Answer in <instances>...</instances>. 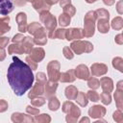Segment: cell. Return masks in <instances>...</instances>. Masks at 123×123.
I'll return each instance as SVG.
<instances>
[{
	"label": "cell",
	"mask_w": 123,
	"mask_h": 123,
	"mask_svg": "<svg viewBox=\"0 0 123 123\" xmlns=\"http://www.w3.org/2000/svg\"><path fill=\"white\" fill-rule=\"evenodd\" d=\"M12 61L7 72L8 82L15 95L21 96L32 87L34 75L32 68L27 63L16 57H13Z\"/></svg>",
	"instance_id": "6da1fadb"
},
{
	"label": "cell",
	"mask_w": 123,
	"mask_h": 123,
	"mask_svg": "<svg viewBox=\"0 0 123 123\" xmlns=\"http://www.w3.org/2000/svg\"><path fill=\"white\" fill-rule=\"evenodd\" d=\"M97 14L96 12H89L85 17V31L84 34L86 37H91L94 33V20Z\"/></svg>",
	"instance_id": "7a4b0ae2"
},
{
	"label": "cell",
	"mask_w": 123,
	"mask_h": 123,
	"mask_svg": "<svg viewBox=\"0 0 123 123\" xmlns=\"http://www.w3.org/2000/svg\"><path fill=\"white\" fill-rule=\"evenodd\" d=\"M71 48L77 53V54H81L83 52H90L93 47L90 43L87 44V41L82 42V41H75L71 44Z\"/></svg>",
	"instance_id": "3957f363"
},
{
	"label": "cell",
	"mask_w": 123,
	"mask_h": 123,
	"mask_svg": "<svg viewBox=\"0 0 123 123\" xmlns=\"http://www.w3.org/2000/svg\"><path fill=\"white\" fill-rule=\"evenodd\" d=\"M59 68H60V64L56 62V61H53L51 62L49 64H48V73L49 74V77H50V80L53 82V81H57L60 79V73H59Z\"/></svg>",
	"instance_id": "277c9868"
},
{
	"label": "cell",
	"mask_w": 123,
	"mask_h": 123,
	"mask_svg": "<svg viewBox=\"0 0 123 123\" xmlns=\"http://www.w3.org/2000/svg\"><path fill=\"white\" fill-rule=\"evenodd\" d=\"M40 20L42 22H44L45 26L47 28H49V29H53L56 26V19H55V17L52 16L50 13H48L46 12L40 15Z\"/></svg>",
	"instance_id": "5b68a950"
},
{
	"label": "cell",
	"mask_w": 123,
	"mask_h": 123,
	"mask_svg": "<svg viewBox=\"0 0 123 123\" xmlns=\"http://www.w3.org/2000/svg\"><path fill=\"white\" fill-rule=\"evenodd\" d=\"M65 36L68 40H71L74 38H82L85 36V34L81 29H70V30H66Z\"/></svg>",
	"instance_id": "8992f818"
},
{
	"label": "cell",
	"mask_w": 123,
	"mask_h": 123,
	"mask_svg": "<svg viewBox=\"0 0 123 123\" xmlns=\"http://www.w3.org/2000/svg\"><path fill=\"white\" fill-rule=\"evenodd\" d=\"M13 9L12 3L11 0H1V14L6 15L10 13Z\"/></svg>",
	"instance_id": "52a82bcc"
},
{
	"label": "cell",
	"mask_w": 123,
	"mask_h": 123,
	"mask_svg": "<svg viewBox=\"0 0 123 123\" xmlns=\"http://www.w3.org/2000/svg\"><path fill=\"white\" fill-rule=\"evenodd\" d=\"M108 68L105 64H99V63H95L91 66V72L93 75L95 76H99V75H103L107 72Z\"/></svg>",
	"instance_id": "ba28073f"
},
{
	"label": "cell",
	"mask_w": 123,
	"mask_h": 123,
	"mask_svg": "<svg viewBox=\"0 0 123 123\" xmlns=\"http://www.w3.org/2000/svg\"><path fill=\"white\" fill-rule=\"evenodd\" d=\"M76 76L80 79H84V80H86L88 79V76H89V73H88V70H87V67L86 65H79L77 68H76Z\"/></svg>",
	"instance_id": "9c48e42d"
},
{
	"label": "cell",
	"mask_w": 123,
	"mask_h": 123,
	"mask_svg": "<svg viewBox=\"0 0 123 123\" xmlns=\"http://www.w3.org/2000/svg\"><path fill=\"white\" fill-rule=\"evenodd\" d=\"M16 20L18 23V29L20 32L26 31V14L24 12H19L16 16Z\"/></svg>",
	"instance_id": "30bf717a"
},
{
	"label": "cell",
	"mask_w": 123,
	"mask_h": 123,
	"mask_svg": "<svg viewBox=\"0 0 123 123\" xmlns=\"http://www.w3.org/2000/svg\"><path fill=\"white\" fill-rule=\"evenodd\" d=\"M100 84H101V86L102 88L106 91V92H110L112 90V81L110 79V78H102L101 81H100Z\"/></svg>",
	"instance_id": "8fae6325"
},
{
	"label": "cell",
	"mask_w": 123,
	"mask_h": 123,
	"mask_svg": "<svg viewBox=\"0 0 123 123\" xmlns=\"http://www.w3.org/2000/svg\"><path fill=\"white\" fill-rule=\"evenodd\" d=\"M105 113V109L101 106H95L92 107L89 110V115L92 117H96V116H102Z\"/></svg>",
	"instance_id": "7c38bea8"
},
{
	"label": "cell",
	"mask_w": 123,
	"mask_h": 123,
	"mask_svg": "<svg viewBox=\"0 0 123 123\" xmlns=\"http://www.w3.org/2000/svg\"><path fill=\"white\" fill-rule=\"evenodd\" d=\"M42 92H43V86H42V85H41L40 83H38V82H37V84L33 87L32 91L30 92L29 97L31 98V97H34V96L39 95V94H41Z\"/></svg>",
	"instance_id": "4fadbf2b"
},
{
	"label": "cell",
	"mask_w": 123,
	"mask_h": 123,
	"mask_svg": "<svg viewBox=\"0 0 123 123\" xmlns=\"http://www.w3.org/2000/svg\"><path fill=\"white\" fill-rule=\"evenodd\" d=\"M77 94H78V91H77V89L74 86H70L66 87L65 95H66V97L68 99H75V98H77Z\"/></svg>",
	"instance_id": "5bb4252c"
},
{
	"label": "cell",
	"mask_w": 123,
	"mask_h": 123,
	"mask_svg": "<svg viewBox=\"0 0 123 123\" xmlns=\"http://www.w3.org/2000/svg\"><path fill=\"white\" fill-rule=\"evenodd\" d=\"M114 98L116 100V104H117V107L121 110H123V91L122 90H117L115 93H114Z\"/></svg>",
	"instance_id": "9a60e30c"
},
{
	"label": "cell",
	"mask_w": 123,
	"mask_h": 123,
	"mask_svg": "<svg viewBox=\"0 0 123 123\" xmlns=\"http://www.w3.org/2000/svg\"><path fill=\"white\" fill-rule=\"evenodd\" d=\"M98 29L101 33H107L109 31L108 19H100L99 22H98Z\"/></svg>",
	"instance_id": "2e32d148"
},
{
	"label": "cell",
	"mask_w": 123,
	"mask_h": 123,
	"mask_svg": "<svg viewBox=\"0 0 123 123\" xmlns=\"http://www.w3.org/2000/svg\"><path fill=\"white\" fill-rule=\"evenodd\" d=\"M61 80L62 82H73L74 81V76H73V70H70V71H67L63 74L61 75Z\"/></svg>",
	"instance_id": "e0dca14e"
},
{
	"label": "cell",
	"mask_w": 123,
	"mask_h": 123,
	"mask_svg": "<svg viewBox=\"0 0 123 123\" xmlns=\"http://www.w3.org/2000/svg\"><path fill=\"white\" fill-rule=\"evenodd\" d=\"M41 50H42L41 48H36V49H34L33 52H32L31 58L34 59L36 62H39V61H41L42 58H43V56H44V55H38V53H39Z\"/></svg>",
	"instance_id": "ac0fdd59"
},
{
	"label": "cell",
	"mask_w": 123,
	"mask_h": 123,
	"mask_svg": "<svg viewBox=\"0 0 123 123\" xmlns=\"http://www.w3.org/2000/svg\"><path fill=\"white\" fill-rule=\"evenodd\" d=\"M111 26H112V28L115 29V30L121 29L122 26H123V20H122V18H121V17H116V18H114V19L112 20V22H111Z\"/></svg>",
	"instance_id": "d6986e66"
},
{
	"label": "cell",
	"mask_w": 123,
	"mask_h": 123,
	"mask_svg": "<svg viewBox=\"0 0 123 123\" xmlns=\"http://www.w3.org/2000/svg\"><path fill=\"white\" fill-rule=\"evenodd\" d=\"M112 64L115 68H117L119 71L123 72V60L120 58H115L112 61Z\"/></svg>",
	"instance_id": "ffe728a7"
},
{
	"label": "cell",
	"mask_w": 123,
	"mask_h": 123,
	"mask_svg": "<svg viewBox=\"0 0 123 123\" xmlns=\"http://www.w3.org/2000/svg\"><path fill=\"white\" fill-rule=\"evenodd\" d=\"M9 20H10V18L9 17H3L2 19H1V34H4L5 32H7L9 29H10V27H9V25H8V22H9Z\"/></svg>",
	"instance_id": "44dd1931"
},
{
	"label": "cell",
	"mask_w": 123,
	"mask_h": 123,
	"mask_svg": "<svg viewBox=\"0 0 123 123\" xmlns=\"http://www.w3.org/2000/svg\"><path fill=\"white\" fill-rule=\"evenodd\" d=\"M70 22V16L67 14H62L60 16V24L62 26H66Z\"/></svg>",
	"instance_id": "7402d4cb"
},
{
	"label": "cell",
	"mask_w": 123,
	"mask_h": 123,
	"mask_svg": "<svg viewBox=\"0 0 123 123\" xmlns=\"http://www.w3.org/2000/svg\"><path fill=\"white\" fill-rule=\"evenodd\" d=\"M57 88V84H51L49 83L48 85H46V95L49 96L50 94H53L55 93V90Z\"/></svg>",
	"instance_id": "603a6c76"
},
{
	"label": "cell",
	"mask_w": 123,
	"mask_h": 123,
	"mask_svg": "<svg viewBox=\"0 0 123 123\" xmlns=\"http://www.w3.org/2000/svg\"><path fill=\"white\" fill-rule=\"evenodd\" d=\"M96 14L101 18V19H109V12L106 10H97L96 11Z\"/></svg>",
	"instance_id": "cb8c5ba5"
},
{
	"label": "cell",
	"mask_w": 123,
	"mask_h": 123,
	"mask_svg": "<svg viewBox=\"0 0 123 123\" xmlns=\"http://www.w3.org/2000/svg\"><path fill=\"white\" fill-rule=\"evenodd\" d=\"M39 29H40V25L38 23H37V22H34L29 27V33L30 34H36Z\"/></svg>",
	"instance_id": "d4e9b609"
},
{
	"label": "cell",
	"mask_w": 123,
	"mask_h": 123,
	"mask_svg": "<svg viewBox=\"0 0 123 123\" xmlns=\"http://www.w3.org/2000/svg\"><path fill=\"white\" fill-rule=\"evenodd\" d=\"M77 102H78L81 106H86V105L87 104V100H86V95L81 92V93L79 94V96L77 97Z\"/></svg>",
	"instance_id": "484cf974"
},
{
	"label": "cell",
	"mask_w": 123,
	"mask_h": 123,
	"mask_svg": "<svg viewBox=\"0 0 123 123\" xmlns=\"http://www.w3.org/2000/svg\"><path fill=\"white\" fill-rule=\"evenodd\" d=\"M59 102H58V100H57V98H52L51 100H50V102H49V108H50V110H52V111H56L58 108H59Z\"/></svg>",
	"instance_id": "4316f807"
},
{
	"label": "cell",
	"mask_w": 123,
	"mask_h": 123,
	"mask_svg": "<svg viewBox=\"0 0 123 123\" xmlns=\"http://www.w3.org/2000/svg\"><path fill=\"white\" fill-rule=\"evenodd\" d=\"M63 11H64V12L67 13L69 16H71V15H73V14L75 13V9H74V7L71 6L70 4H69V5H66L65 7H63Z\"/></svg>",
	"instance_id": "83f0119b"
},
{
	"label": "cell",
	"mask_w": 123,
	"mask_h": 123,
	"mask_svg": "<svg viewBox=\"0 0 123 123\" xmlns=\"http://www.w3.org/2000/svg\"><path fill=\"white\" fill-rule=\"evenodd\" d=\"M88 86L89 87H92V88H98L100 86V82L96 78H91L88 81Z\"/></svg>",
	"instance_id": "f1b7e54d"
},
{
	"label": "cell",
	"mask_w": 123,
	"mask_h": 123,
	"mask_svg": "<svg viewBox=\"0 0 123 123\" xmlns=\"http://www.w3.org/2000/svg\"><path fill=\"white\" fill-rule=\"evenodd\" d=\"M101 99H102V102L104 104H110L111 103V97L109 95V92H103L101 94Z\"/></svg>",
	"instance_id": "f546056e"
},
{
	"label": "cell",
	"mask_w": 123,
	"mask_h": 123,
	"mask_svg": "<svg viewBox=\"0 0 123 123\" xmlns=\"http://www.w3.org/2000/svg\"><path fill=\"white\" fill-rule=\"evenodd\" d=\"M87 96H88V98L91 100V101H94V102H96V101H98V99H99V95L95 92V91H88V93H87Z\"/></svg>",
	"instance_id": "4dcf8cb0"
},
{
	"label": "cell",
	"mask_w": 123,
	"mask_h": 123,
	"mask_svg": "<svg viewBox=\"0 0 123 123\" xmlns=\"http://www.w3.org/2000/svg\"><path fill=\"white\" fill-rule=\"evenodd\" d=\"M63 54H64L65 58H67V59H72V58H73V54H72L71 50H70L68 47L63 48Z\"/></svg>",
	"instance_id": "1f68e13d"
},
{
	"label": "cell",
	"mask_w": 123,
	"mask_h": 123,
	"mask_svg": "<svg viewBox=\"0 0 123 123\" xmlns=\"http://www.w3.org/2000/svg\"><path fill=\"white\" fill-rule=\"evenodd\" d=\"M37 80L38 83H40V82H45V81H46L45 75H44L43 73H37Z\"/></svg>",
	"instance_id": "d6a6232c"
},
{
	"label": "cell",
	"mask_w": 123,
	"mask_h": 123,
	"mask_svg": "<svg viewBox=\"0 0 123 123\" xmlns=\"http://www.w3.org/2000/svg\"><path fill=\"white\" fill-rule=\"evenodd\" d=\"M23 40H24V38H23V36H21V35H16L12 38V41L13 42H21Z\"/></svg>",
	"instance_id": "836d02e7"
},
{
	"label": "cell",
	"mask_w": 123,
	"mask_h": 123,
	"mask_svg": "<svg viewBox=\"0 0 123 123\" xmlns=\"http://www.w3.org/2000/svg\"><path fill=\"white\" fill-rule=\"evenodd\" d=\"M26 61L28 62V63L30 64V66H31L32 69H36V68H37V64L33 62V60H32L30 57H27V58H26Z\"/></svg>",
	"instance_id": "e575fe53"
},
{
	"label": "cell",
	"mask_w": 123,
	"mask_h": 123,
	"mask_svg": "<svg viewBox=\"0 0 123 123\" xmlns=\"http://www.w3.org/2000/svg\"><path fill=\"white\" fill-rule=\"evenodd\" d=\"M116 10L119 13H123V1H119L116 5Z\"/></svg>",
	"instance_id": "d590c367"
},
{
	"label": "cell",
	"mask_w": 123,
	"mask_h": 123,
	"mask_svg": "<svg viewBox=\"0 0 123 123\" xmlns=\"http://www.w3.org/2000/svg\"><path fill=\"white\" fill-rule=\"evenodd\" d=\"M8 42H9V38L8 37H2L1 38V47L2 48L6 47V45L8 44Z\"/></svg>",
	"instance_id": "8d00e7d4"
},
{
	"label": "cell",
	"mask_w": 123,
	"mask_h": 123,
	"mask_svg": "<svg viewBox=\"0 0 123 123\" xmlns=\"http://www.w3.org/2000/svg\"><path fill=\"white\" fill-rule=\"evenodd\" d=\"M115 41L119 44H123V35H117L115 37Z\"/></svg>",
	"instance_id": "74e56055"
},
{
	"label": "cell",
	"mask_w": 123,
	"mask_h": 123,
	"mask_svg": "<svg viewBox=\"0 0 123 123\" xmlns=\"http://www.w3.org/2000/svg\"><path fill=\"white\" fill-rule=\"evenodd\" d=\"M70 4V0H62L61 1V6L62 7H65L66 5H69Z\"/></svg>",
	"instance_id": "f35d334b"
},
{
	"label": "cell",
	"mask_w": 123,
	"mask_h": 123,
	"mask_svg": "<svg viewBox=\"0 0 123 123\" xmlns=\"http://www.w3.org/2000/svg\"><path fill=\"white\" fill-rule=\"evenodd\" d=\"M117 88L119 90H122L123 91V81H120L117 83Z\"/></svg>",
	"instance_id": "ab89813d"
},
{
	"label": "cell",
	"mask_w": 123,
	"mask_h": 123,
	"mask_svg": "<svg viewBox=\"0 0 123 123\" xmlns=\"http://www.w3.org/2000/svg\"><path fill=\"white\" fill-rule=\"evenodd\" d=\"M104 3L106 5H112L114 3V0H104Z\"/></svg>",
	"instance_id": "60d3db41"
},
{
	"label": "cell",
	"mask_w": 123,
	"mask_h": 123,
	"mask_svg": "<svg viewBox=\"0 0 123 123\" xmlns=\"http://www.w3.org/2000/svg\"><path fill=\"white\" fill-rule=\"evenodd\" d=\"M87 3H92V2H95L96 0H86Z\"/></svg>",
	"instance_id": "b9f144b4"
},
{
	"label": "cell",
	"mask_w": 123,
	"mask_h": 123,
	"mask_svg": "<svg viewBox=\"0 0 123 123\" xmlns=\"http://www.w3.org/2000/svg\"><path fill=\"white\" fill-rule=\"evenodd\" d=\"M122 35H123V34H122Z\"/></svg>",
	"instance_id": "7bdbcfd3"
}]
</instances>
